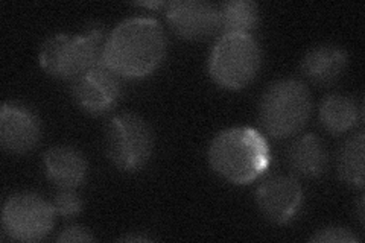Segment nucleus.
I'll use <instances>...</instances> for the list:
<instances>
[{
    "label": "nucleus",
    "mask_w": 365,
    "mask_h": 243,
    "mask_svg": "<svg viewBox=\"0 0 365 243\" xmlns=\"http://www.w3.org/2000/svg\"><path fill=\"white\" fill-rule=\"evenodd\" d=\"M166 33L153 17H128L106 40L102 61L120 78L150 76L166 56Z\"/></svg>",
    "instance_id": "1"
},
{
    "label": "nucleus",
    "mask_w": 365,
    "mask_h": 243,
    "mask_svg": "<svg viewBox=\"0 0 365 243\" xmlns=\"http://www.w3.org/2000/svg\"><path fill=\"white\" fill-rule=\"evenodd\" d=\"M209 165L215 173L232 184L253 182L271 165V149L257 130L233 126L213 137L209 146Z\"/></svg>",
    "instance_id": "2"
},
{
    "label": "nucleus",
    "mask_w": 365,
    "mask_h": 243,
    "mask_svg": "<svg viewBox=\"0 0 365 243\" xmlns=\"http://www.w3.org/2000/svg\"><path fill=\"white\" fill-rule=\"evenodd\" d=\"M106 40L99 28L79 33H55L41 46L40 66L48 75L72 83L88 68L102 63Z\"/></svg>",
    "instance_id": "3"
},
{
    "label": "nucleus",
    "mask_w": 365,
    "mask_h": 243,
    "mask_svg": "<svg viewBox=\"0 0 365 243\" xmlns=\"http://www.w3.org/2000/svg\"><path fill=\"white\" fill-rule=\"evenodd\" d=\"M312 96L299 79L284 78L272 83L262 95L259 118L265 133L277 140L295 137L309 120Z\"/></svg>",
    "instance_id": "4"
},
{
    "label": "nucleus",
    "mask_w": 365,
    "mask_h": 243,
    "mask_svg": "<svg viewBox=\"0 0 365 243\" xmlns=\"http://www.w3.org/2000/svg\"><path fill=\"white\" fill-rule=\"evenodd\" d=\"M262 49L251 33H222L209 56V75L216 86L241 90L256 79Z\"/></svg>",
    "instance_id": "5"
},
{
    "label": "nucleus",
    "mask_w": 365,
    "mask_h": 243,
    "mask_svg": "<svg viewBox=\"0 0 365 243\" xmlns=\"http://www.w3.org/2000/svg\"><path fill=\"white\" fill-rule=\"evenodd\" d=\"M154 134L142 115L122 113L106 126V152L122 172H139L153 157Z\"/></svg>",
    "instance_id": "6"
},
{
    "label": "nucleus",
    "mask_w": 365,
    "mask_h": 243,
    "mask_svg": "<svg viewBox=\"0 0 365 243\" xmlns=\"http://www.w3.org/2000/svg\"><path fill=\"white\" fill-rule=\"evenodd\" d=\"M52 202L34 192L11 195L2 208V227L9 239L40 242L51 234L55 224Z\"/></svg>",
    "instance_id": "7"
},
{
    "label": "nucleus",
    "mask_w": 365,
    "mask_h": 243,
    "mask_svg": "<svg viewBox=\"0 0 365 243\" xmlns=\"http://www.w3.org/2000/svg\"><path fill=\"white\" fill-rule=\"evenodd\" d=\"M72 96L83 111L102 115L118 105L122 96V81L104 61L72 81Z\"/></svg>",
    "instance_id": "8"
},
{
    "label": "nucleus",
    "mask_w": 365,
    "mask_h": 243,
    "mask_svg": "<svg viewBox=\"0 0 365 243\" xmlns=\"http://www.w3.org/2000/svg\"><path fill=\"white\" fill-rule=\"evenodd\" d=\"M166 19L175 36L201 41L221 31L220 6L205 0H174L166 5Z\"/></svg>",
    "instance_id": "9"
},
{
    "label": "nucleus",
    "mask_w": 365,
    "mask_h": 243,
    "mask_svg": "<svg viewBox=\"0 0 365 243\" xmlns=\"http://www.w3.org/2000/svg\"><path fill=\"white\" fill-rule=\"evenodd\" d=\"M41 120L21 102H4L0 110V145L9 154L23 155L36 149L41 140Z\"/></svg>",
    "instance_id": "10"
},
{
    "label": "nucleus",
    "mask_w": 365,
    "mask_h": 243,
    "mask_svg": "<svg viewBox=\"0 0 365 243\" xmlns=\"http://www.w3.org/2000/svg\"><path fill=\"white\" fill-rule=\"evenodd\" d=\"M304 192L295 177L274 175L256 190V204L260 213L276 225L289 224L300 213Z\"/></svg>",
    "instance_id": "11"
},
{
    "label": "nucleus",
    "mask_w": 365,
    "mask_h": 243,
    "mask_svg": "<svg viewBox=\"0 0 365 243\" xmlns=\"http://www.w3.org/2000/svg\"><path fill=\"white\" fill-rule=\"evenodd\" d=\"M44 173L60 189L83 186L88 175V161L81 150L73 146L56 145L43 155Z\"/></svg>",
    "instance_id": "12"
},
{
    "label": "nucleus",
    "mask_w": 365,
    "mask_h": 243,
    "mask_svg": "<svg viewBox=\"0 0 365 243\" xmlns=\"http://www.w3.org/2000/svg\"><path fill=\"white\" fill-rule=\"evenodd\" d=\"M349 55L344 48L332 43L317 44L307 51L302 60V73L317 86H330L344 73Z\"/></svg>",
    "instance_id": "13"
},
{
    "label": "nucleus",
    "mask_w": 365,
    "mask_h": 243,
    "mask_svg": "<svg viewBox=\"0 0 365 243\" xmlns=\"http://www.w3.org/2000/svg\"><path fill=\"white\" fill-rule=\"evenodd\" d=\"M287 160L297 177L319 178L327 170L329 154L318 135L303 134L289 145Z\"/></svg>",
    "instance_id": "14"
},
{
    "label": "nucleus",
    "mask_w": 365,
    "mask_h": 243,
    "mask_svg": "<svg viewBox=\"0 0 365 243\" xmlns=\"http://www.w3.org/2000/svg\"><path fill=\"white\" fill-rule=\"evenodd\" d=\"M318 118L329 134H346L362 120V103L353 96L332 93L319 103Z\"/></svg>",
    "instance_id": "15"
},
{
    "label": "nucleus",
    "mask_w": 365,
    "mask_h": 243,
    "mask_svg": "<svg viewBox=\"0 0 365 243\" xmlns=\"http://www.w3.org/2000/svg\"><path fill=\"white\" fill-rule=\"evenodd\" d=\"M364 131L350 135L341 145L336 155V172L339 180L353 189H362L365 182L364 170Z\"/></svg>",
    "instance_id": "16"
},
{
    "label": "nucleus",
    "mask_w": 365,
    "mask_h": 243,
    "mask_svg": "<svg viewBox=\"0 0 365 243\" xmlns=\"http://www.w3.org/2000/svg\"><path fill=\"white\" fill-rule=\"evenodd\" d=\"M222 33H251L260 21L259 5L253 0H228L220 5Z\"/></svg>",
    "instance_id": "17"
},
{
    "label": "nucleus",
    "mask_w": 365,
    "mask_h": 243,
    "mask_svg": "<svg viewBox=\"0 0 365 243\" xmlns=\"http://www.w3.org/2000/svg\"><path fill=\"white\" fill-rule=\"evenodd\" d=\"M52 205L55 213L58 216L75 217L83 212L84 204L75 189H60V192L55 195Z\"/></svg>",
    "instance_id": "18"
},
{
    "label": "nucleus",
    "mask_w": 365,
    "mask_h": 243,
    "mask_svg": "<svg viewBox=\"0 0 365 243\" xmlns=\"http://www.w3.org/2000/svg\"><path fill=\"white\" fill-rule=\"evenodd\" d=\"M317 243H358L361 239L347 227L329 225L317 229L309 239Z\"/></svg>",
    "instance_id": "19"
},
{
    "label": "nucleus",
    "mask_w": 365,
    "mask_h": 243,
    "mask_svg": "<svg viewBox=\"0 0 365 243\" xmlns=\"http://www.w3.org/2000/svg\"><path fill=\"white\" fill-rule=\"evenodd\" d=\"M95 236L91 231L83 225H71L64 228L56 237V242H93Z\"/></svg>",
    "instance_id": "20"
},
{
    "label": "nucleus",
    "mask_w": 365,
    "mask_h": 243,
    "mask_svg": "<svg viewBox=\"0 0 365 243\" xmlns=\"http://www.w3.org/2000/svg\"><path fill=\"white\" fill-rule=\"evenodd\" d=\"M120 242H153L154 237L148 236V234H140V233H128L119 239Z\"/></svg>",
    "instance_id": "21"
},
{
    "label": "nucleus",
    "mask_w": 365,
    "mask_h": 243,
    "mask_svg": "<svg viewBox=\"0 0 365 243\" xmlns=\"http://www.w3.org/2000/svg\"><path fill=\"white\" fill-rule=\"evenodd\" d=\"M135 5L139 6H145V8H163L168 5V2H137Z\"/></svg>",
    "instance_id": "22"
},
{
    "label": "nucleus",
    "mask_w": 365,
    "mask_h": 243,
    "mask_svg": "<svg viewBox=\"0 0 365 243\" xmlns=\"http://www.w3.org/2000/svg\"><path fill=\"white\" fill-rule=\"evenodd\" d=\"M358 219H359V222L362 225L364 224V198H362V196L358 201Z\"/></svg>",
    "instance_id": "23"
}]
</instances>
